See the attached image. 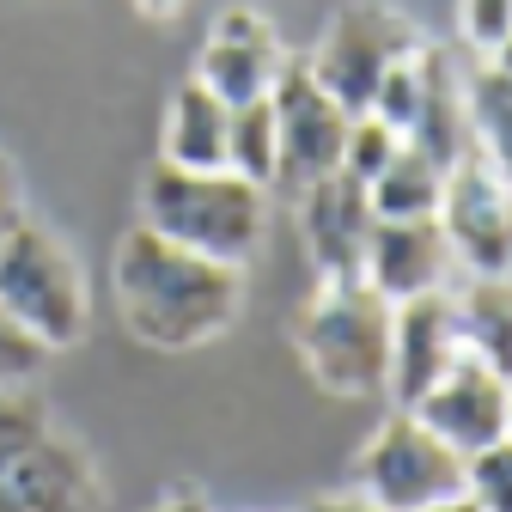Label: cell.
Masks as SVG:
<instances>
[{"label":"cell","instance_id":"cell-12","mask_svg":"<svg viewBox=\"0 0 512 512\" xmlns=\"http://www.w3.org/2000/svg\"><path fill=\"white\" fill-rule=\"evenodd\" d=\"M458 354H464L458 299L445 287L391 305V397H397V409H409Z\"/></svg>","mask_w":512,"mask_h":512},{"label":"cell","instance_id":"cell-22","mask_svg":"<svg viewBox=\"0 0 512 512\" xmlns=\"http://www.w3.org/2000/svg\"><path fill=\"white\" fill-rule=\"evenodd\" d=\"M403 147V135L391 122H378L372 110H360L354 122H348V147H342V171H354L360 183H372L384 165H391V153Z\"/></svg>","mask_w":512,"mask_h":512},{"label":"cell","instance_id":"cell-26","mask_svg":"<svg viewBox=\"0 0 512 512\" xmlns=\"http://www.w3.org/2000/svg\"><path fill=\"white\" fill-rule=\"evenodd\" d=\"M25 220V202H19V177L7 165V153H0V244L13 238V226Z\"/></svg>","mask_w":512,"mask_h":512},{"label":"cell","instance_id":"cell-29","mask_svg":"<svg viewBox=\"0 0 512 512\" xmlns=\"http://www.w3.org/2000/svg\"><path fill=\"white\" fill-rule=\"evenodd\" d=\"M488 55H494V61H488V68H500V74H512V37H500V43H494Z\"/></svg>","mask_w":512,"mask_h":512},{"label":"cell","instance_id":"cell-10","mask_svg":"<svg viewBox=\"0 0 512 512\" xmlns=\"http://www.w3.org/2000/svg\"><path fill=\"white\" fill-rule=\"evenodd\" d=\"M506 391H512V378H500L488 360H476L470 348L445 366L427 391L409 403L421 427H433L452 452H482V445L506 439Z\"/></svg>","mask_w":512,"mask_h":512},{"label":"cell","instance_id":"cell-6","mask_svg":"<svg viewBox=\"0 0 512 512\" xmlns=\"http://www.w3.org/2000/svg\"><path fill=\"white\" fill-rule=\"evenodd\" d=\"M86 458L49 439L43 409L19 391H0V512H80Z\"/></svg>","mask_w":512,"mask_h":512},{"label":"cell","instance_id":"cell-32","mask_svg":"<svg viewBox=\"0 0 512 512\" xmlns=\"http://www.w3.org/2000/svg\"><path fill=\"white\" fill-rule=\"evenodd\" d=\"M506 439H512V391H506Z\"/></svg>","mask_w":512,"mask_h":512},{"label":"cell","instance_id":"cell-20","mask_svg":"<svg viewBox=\"0 0 512 512\" xmlns=\"http://www.w3.org/2000/svg\"><path fill=\"white\" fill-rule=\"evenodd\" d=\"M226 171L275 189V104L250 98L232 104V135H226Z\"/></svg>","mask_w":512,"mask_h":512},{"label":"cell","instance_id":"cell-11","mask_svg":"<svg viewBox=\"0 0 512 512\" xmlns=\"http://www.w3.org/2000/svg\"><path fill=\"white\" fill-rule=\"evenodd\" d=\"M299 226L305 250L324 281H366V244H372V196L354 171H330L299 189Z\"/></svg>","mask_w":512,"mask_h":512},{"label":"cell","instance_id":"cell-19","mask_svg":"<svg viewBox=\"0 0 512 512\" xmlns=\"http://www.w3.org/2000/svg\"><path fill=\"white\" fill-rule=\"evenodd\" d=\"M470 128H476V147L494 159V171L512 183V74L500 68L470 74Z\"/></svg>","mask_w":512,"mask_h":512},{"label":"cell","instance_id":"cell-16","mask_svg":"<svg viewBox=\"0 0 512 512\" xmlns=\"http://www.w3.org/2000/svg\"><path fill=\"white\" fill-rule=\"evenodd\" d=\"M226 135H232V104L214 98L202 80L177 86L165 110V159L183 171H226Z\"/></svg>","mask_w":512,"mask_h":512},{"label":"cell","instance_id":"cell-17","mask_svg":"<svg viewBox=\"0 0 512 512\" xmlns=\"http://www.w3.org/2000/svg\"><path fill=\"white\" fill-rule=\"evenodd\" d=\"M458 336L476 360H488L500 378H512V281L506 275L470 281V293L458 299Z\"/></svg>","mask_w":512,"mask_h":512},{"label":"cell","instance_id":"cell-14","mask_svg":"<svg viewBox=\"0 0 512 512\" xmlns=\"http://www.w3.org/2000/svg\"><path fill=\"white\" fill-rule=\"evenodd\" d=\"M445 269H452V238H445L439 214H415V220H378L372 244H366V281L384 299H415L445 287Z\"/></svg>","mask_w":512,"mask_h":512},{"label":"cell","instance_id":"cell-4","mask_svg":"<svg viewBox=\"0 0 512 512\" xmlns=\"http://www.w3.org/2000/svg\"><path fill=\"white\" fill-rule=\"evenodd\" d=\"M0 299L19 324L55 354V348H74L86 336V317H92V299H86V275L68 256L49 226H37L31 214L13 226V238L0 244Z\"/></svg>","mask_w":512,"mask_h":512},{"label":"cell","instance_id":"cell-3","mask_svg":"<svg viewBox=\"0 0 512 512\" xmlns=\"http://www.w3.org/2000/svg\"><path fill=\"white\" fill-rule=\"evenodd\" d=\"M305 372L330 397L391 391V299L372 281H324L293 324Z\"/></svg>","mask_w":512,"mask_h":512},{"label":"cell","instance_id":"cell-27","mask_svg":"<svg viewBox=\"0 0 512 512\" xmlns=\"http://www.w3.org/2000/svg\"><path fill=\"white\" fill-rule=\"evenodd\" d=\"M305 512H384V506H372L366 494H330V500H311Z\"/></svg>","mask_w":512,"mask_h":512},{"label":"cell","instance_id":"cell-21","mask_svg":"<svg viewBox=\"0 0 512 512\" xmlns=\"http://www.w3.org/2000/svg\"><path fill=\"white\" fill-rule=\"evenodd\" d=\"M464 494L482 512H512V439H494L464 458Z\"/></svg>","mask_w":512,"mask_h":512},{"label":"cell","instance_id":"cell-1","mask_svg":"<svg viewBox=\"0 0 512 512\" xmlns=\"http://www.w3.org/2000/svg\"><path fill=\"white\" fill-rule=\"evenodd\" d=\"M116 305H122V324L135 342L202 348L238 317L244 269L214 263L202 250H183V244L159 238L153 226H135L116 244Z\"/></svg>","mask_w":512,"mask_h":512},{"label":"cell","instance_id":"cell-31","mask_svg":"<svg viewBox=\"0 0 512 512\" xmlns=\"http://www.w3.org/2000/svg\"><path fill=\"white\" fill-rule=\"evenodd\" d=\"M135 7H141L147 19H165V13H177V7H183V0H135Z\"/></svg>","mask_w":512,"mask_h":512},{"label":"cell","instance_id":"cell-28","mask_svg":"<svg viewBox=\"0 0 512 512\" xmlns=\"http://www.w3.org/2000/svg\"><path fill=\"white\" fill-rule=\"evenodd\" d=\"M421 512H482L470 494H445V500H433V506H421Z\"/></svg>","mask_w":512,"mask_h":512},{"label":"cell","instance_id":"cell-8","mask_svg":"<svg viewBox=\"0 0 512 512\" xmlns=\"http://www.w3.org/2000/svg\"><path fill=\"white\" fill-rule=\"evenodd\" d=\"M275 189L299 196L305 183L342 171V147H348V110L311 80L305 61H287L275 74Z\"/></svg>","mask_w":512,"mask_h":512},{"label":"cell","instance_id":"cell-24","mask_svg":"<svg viewBox=\"0 0 512 512\" xmlns=\"http://www.w3.org/2000/svg\"><path fill=\"white\" fill-rule=\"evenodd\" d=\"M421 55V49H415ZM415 55H403L391 74L378 80V92H372V116L378 122H391L397 135H409V122H415V104H421V61Z\"/></svg>","mask_w":512,"mask_h":512},{"label":"cell","instance_id":"cell-2","mask_svg":"<svg viewBox=\"0 0 512 512\" xmlns=\"http://www.w3.org/2000/svg\"><path fill=\"white\" fill-rule=\"evenodd\" d=\"M141 226H153L183 250L214 256V263L244 269L263 250L269 202H263V183H250L238 171H183L159 159L141 183Z\"/></svg>","mask_w":512,"mask_h":512},{"label":"cell","instance_id":"cell-7","mask_svg":"<svg viewBox=\"0 0 512 512\" xmlns=\"http://www.w3.org/2000/svg\"><path fill=\"white\" fill-rule=\"evenodd\" d=\"M360 494L384 512H421L445 494H464V452H452L415 409H397L360 458Z\"/></svg>","mask_w":512,"mask_h":512},{"label":"cell","instance_id":"cell-9","mask_svg":"<svg viewBox=\"0 0 512 512\" xmlns=\"http://www.w3.org/2000/svg\"><path fill=\"white\" fill-rule=\"evenodd\" d=\"M439 226L452 238V256H464L476 275H512V183L476 141L458 165H445Z\"/></svg>","mask_w":512,"mask_h":512},{"label":"cell","instance_id":"cell-18","mask_svg":"<svg viewBox=\"0 0 512 512\" xmlns=\"http://www.w3.org/2000/svg\"><path fill=\"white\" fill-rule=\"evenodd\" d=\"M439 189H445V171L421 153V147H397L391 165H384L366 196H372V214L378 220H415V214H439Z\"/></svg>","mask_w":512,"mask_h":512},{"label":"cell","instance_id":"cell-25","mask_svg":"<svg viewBox=\"0 0 512 512\" xmlns=\"http://www.w3.org/2000/svg\"><path fill=\"white\" fill-rule=\"evenodd\" d=\"M464 37L476 49H494L500 37H512V0H464Z\"/></svg>","mask_w":512,"mask_h":512},{"label":"cell","instance_id":"cell-5","mask_svg":"<svg viewBox=\"0 0 512 512\" xmlns=\"http://www.w3.org/2000/svg\"><path fill=\"white\" fill-rule=\"evenodd\" d=\"M415 49H421V31L397 7H384V0H348V7L330 19L324 43L311 49L305 68L348 116H360V110H372L378 80Z\"/></svg>","mask_w":512,"mask_h":512},{"label":"cell","instance_id":"cell-23","mask_svg":"<svg viewBox=\"0 0 512 512\" xmlns=\"http://www.w3.org/2000/svg\"><path fill=\"white\" fill-rule=\"evenodd\" d=\"M43 360H49V348L7 311V299H0V391H25L43 372Z\"/></svg>","mask_w":512,"mask_h":512},{"label":"cell","instance_id":"cell-13","mask_svg":"<svg viewBox=\"0 0 512 512\" xmlns=\"http://www.w3.org/2000/svg\"><path fill=\"white\" fill-rule=\"evenodd\" d=\"M287 68V55H281V37L263 13H250V7H226L214 19V37L196 61V80L226 98V104H250V98H269L275 92V74Z\"/></svg>","mask_w":512,"mask_h":512},{"label":"cell","instance_id":"cell-15","mask_svg":"<svg viewBox=\"0 0 512 512\" xmlns=\"http://www.w3.org/2000/svg\"><path fill=\"white\" fill-rule=\"evenodd\" d=\"M421 104H415V122H409V147H421L439 171L445 165H458L476 141V128H470V80L458 74V61L421 43Z\"/></svg>","mask_w":512,"mask_h":512},{"label":"cell","instance_id":"cell-30","mask_svg":"<svg viewBox=\"0 0 512 512\" xmlns=\"http://www.w3.org/2000/svg\"><path fill=\"white\" fill-rule=\"evenodd\" d=\"M159 512H208V506H202V500H196V494H171V500H165V506H159Z\"/></svg>","mask_w":512,"mask_h":512}]
</instances>
